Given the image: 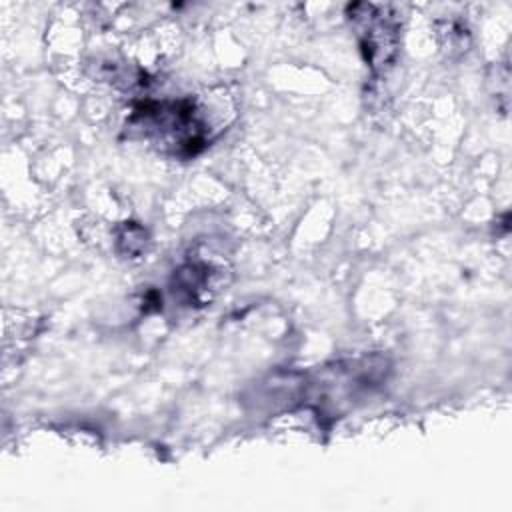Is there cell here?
Returning <instances> with one entry per match:
<instances>
[{"mask_svg":"<svg viewBox=\"0 0 512 512\" xmlns=\"http://www.w3.org/2000/svg\"><path fill=\"white\" fill-rule=\"evenodd\" d=\"M348 18L356 30L362 54L372 70H384L396 56L400 32L398 18L390 6L352 4Z\"/></svg>","mask_w":512,"mask_h":512,"instance_id":"cell-3","label":"cell"},{"mask_svg":"<svg viewBox=\"0 0 512 512\" xmlns=\"http://www.w3.org/2000/svg\"><path fill=\"white\" fill-rule=\"evenodd\" d=\"M388 372L390 362L378 354L336 360L302 376L300 402H310L318 412L336 416L382 386Z\"/></svg>","mask_w":512,"mask_h":512,"instance_id":"cell-1","label":"cell"},{"mask_svg":"<svg viewBox=\"0 0 512 512\" xmlns=\"http://www.w3.org/2000/svg\"><path fill=\"white\" fill-rule=\"evenodd\" d=\"M132 120L146 136L158 138L174 154L194 156L204 146V124L190 100L144 102Z\"/></svg>","mask_w":512,"mask_h":512,"instance_id":"cell-2","label":"cell"},{"mask_svg":"<svg viewBox=\"0 0 512 512\" xmlns=\"http://www.w3.org/2000/svg\"><path fill=\"white\" fill-rule=\"evenodd\" d=\"M146 246V232L144 228L136 226V224H124L122 230L118 232V248L128 254V256H136L138 252H142Z\"/></svg>","mask_w":512,"mask_h":512,"instance_id":"cell-4","label":"cell"}]
</instances>
